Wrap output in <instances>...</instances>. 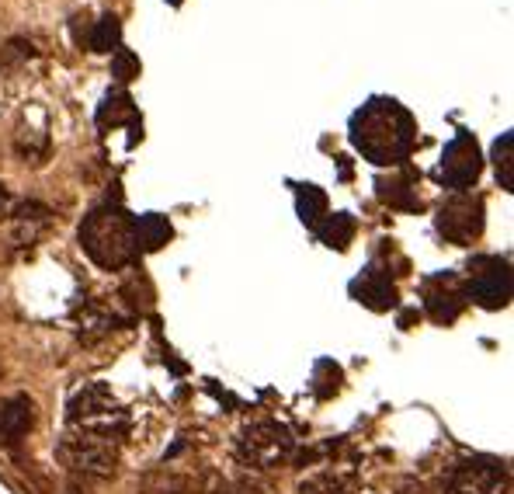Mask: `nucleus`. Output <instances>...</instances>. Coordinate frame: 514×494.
Here are the masks:
<instances>
[{
  "mask_svg": "<svg viewBox=\"0 0 514 494\" xmlns=\"http://www.w3.org/2000/svg\"><path fill=\"white\" fill-rule=\"evenodd\" d=\"M466 296L483 310H504L511 303V261L501 254H476L466 265Z\"/></svg>",
  "mask_w": 514,
  "mask_h": 494,
  "instance_id": "4",
  "label": "nucleus"
},
{
  "mask_svg": "<svg viewBox=\"0 0 514 494\" xmlns=\"http://www.w3.org/2000/svg\"><path fill=\"white\" fill-rule=\"evenodd\" d=\"M296 213H299V220H303L306 227L317 230V223L323 220V216H327V192L317 188V185H299Z\"/></svg>",
  "mask_w": 514,
  "mask_h": 494,
  "instance_id": "17",
  "label": "nucleus"
},
{
  "mask_svg": "<svg viewBox=\"0 0 514 494\" xmlns=\"http://www.w3.org/2000/svg\"><path fill=\"white\" fill-rule=\"evenodd\" d=\"M355 230H358V223H355V216H351V213H334V216L327 213L317 223L320 244L334 247V251H348L351 241H355Z\"/></svg>",
  "mask_w": 514,
  "mask_h": 494,
  "instance_id": "14",
  "label": "nucleus"
},
{
  "mask_svg": "<svg viewBox=\"0 0 514 494\" xmlns=\"http://www.w3.org/2000/svg\"><path fill=\"white\" fill-rule=\"evenodd\" d=\"M483 199L480 195H469V192H455L452 199H445L438 206V216H435V227L438 234L445 237L449 244H473L480 241L483 234Z\"/></svg>",
  "mask_w": 514,
  "mask_h": 494,
  "instance_id": "6",
  "label": "nucleus"
},
{
  "mask_svg": "<svg viewBox=\"0 0 514 494\" xmlns=\"http://www.w3.org/2000/svg\"><path fill=\"white\" fill-rule=\"evenodd\" d=\"M87 46H91V53H119L122 49V21L115 18V14H105L101 21H94L91 35H87Z\"/></svg>",
  "mask_w": 514,
  "mask_h": 494,
  "instance_id": "16",
  "label": "nucleus"
},
{
  "mask_svg": "<svg viewBox=\"0 0 514 494\" xmlns=\"http://www.w3.org/2000/svg\"><path fill=\"white\" fill-rule=\"evenodd\" d=\"M4 206H7V188L0 185V209H4Z\"/></svg>",
  "mask_w": 514,
  "mask_h": 494,
  "instance_id": "22",
  "label": "nucleus"
},
{
  "mask_svg": "<svg viewBox=\"0 0 514 494\" xmlns=\"http://www.w3.org/2000/svg\"><path fill=\"white\" fill-rule=\"evenodd\" d=\"M32 421H35V411L25 394H14L0 404V435H4V442H18L21 435L32 428Z\"/></svg>",
  "mask_w": 514,
  "mask_h": 494,
  "instance_id": "12",
  "label": "nucleus"
},
{
  "mask_svg": "<svg viewBox=\"0 0 514 494\" xmlns=\"http://www.w3.org/2000/svg\"><path fill=\"white\" fill-rule=\"evenodd\" d=\"M122 122H129V126H136V122H139L132 98L126 91L105 94V101H101V108H98V126L108 129V126H122Z\"/></svg>",
  "mask_w": 514,
  "mask_h": 494,
  "instance_id": "15",
  "label": "nucleus"
},
{
  "mask_svg": "<svg viewBox=\"0 0 514 494\" xmlns=\"http://www.w3.org/2000/svg\"><path fill=\"white\" fill-rule=\"evenodd\" d=\"M80 247L98 268L119 272L136 258V234H132V216L122 206H101L84 216L80 223Z\"/></svg>",
  "mask_w": 514,
  "mask_h": 494,
  "instance_id": "2",
  "label": "nucleus"
},
{
  "mask_svg": "<svg viewBox=\"0 0 514 494\" xmlns=\"http://www.w3.org/2000/svg\"><path fill=\"white\" fill-rule=\"evenodd\" d=\"M60 460L70 470H80V474H91V477H112L115 467H119V453H115L112 439L98 432H80V435H66L60 442Z\"/></svg>",
  "mask_w": 514,
  "mask_h": 494,
  "instance_id": "5",
  "label": "nucleus"
},
{
  "mask_svg": "<svg viewBox=\"0 0 514 494\" xmlns=\"http://www.w3.org/2000/svg\"><path fill=\"white\" fill-rule=\"evenodd\" d=\"M417 143V122L396 98H369L351 115V147L376 167H396Z\"/></svg>",
  "mask_w": 514,
  "mask_h": 494,
  "instance_id": "1",
  "label": "nucleus"
},
{
  "mask_svg": "<svg viewBox=\"0 0 514 494\" xmlns=\"http://www.w3.org/2000/svg\"><path fill=\"white\" fill-rule=\"evenodd\" d=\"M132 234H136V251H160L174 237L171 220L160 213L132 216Z\"/></svg>",
  "mask_w": 514,
  "mask_h": 494,
  "instance_id": "13",
  "label": "nucleus"
},
{
  "mask_svg": "<svg viewBox=\"0 0 514 494\" xmlns=\"http://www.w3.org/2000/svg\"><path fill=\"white\" fill-rule=\"evenodd\" d=\"M466 303V286L452 272H438L424 279V310H428L435 324H455L462 310H466Z\"/></svg>",
  "mask_w": 514,
  "mask_h": 494,
  "instance_id": "9",
  "label": "nucleus"
},
{
  "mask_svg": "<svg viewBox=\"0 0 514 494\" xmlns=\"http://www.w3.org/2000/svg\"><path fill=\"white\" fill-rule=\"evenodd\" d=\"M351 296H355L358 303H365L369 310H393L396 307V286L389 282V275H383L379 268H369V272H362L355 282H351Z\"/></svg>",
  "mask_w": 514,
  "mask_h": 494,
  "instance_id": "10",
  "label": "nucleus"
},
{
  "mask_svg": "<svg viewBox=\"0 0 514 494\" xmlns=\"http://www.w3.org/2000/svg\"><path fill=\"white\" fill-rule=\"evenodd\" d=\"M445 494H508V470L490 456L462 460L445 477Z\"/></svg>",
  "mask_w": 514,
  "mask_h": 494,
  "instance_id": "8",
  "label": "nucleus"
},
{
  "mask_svg": "<svg viewBox=\"0 0 514 494\" xmlns=\"http://www.w3.org/2000/svg\"><path fill=\"white\" fill-rule=\"evenodd\" d=\"M292 453H296V439L278 421H254L237 439V456L254 470L282 467V463L292 460Z\"/></svg>",
  "mask_w": 514,
  "mask_h": 494,
  "instance_id": "3",
  "label": "nucleus"
},
{
  "mask_svg": "<svg viewBox=\"0 0 514 494\" xmlns=\"http://www.w3.org/2000/svg\"><path fill=\"white\" fill-rule=\"evenodd\" d=\"M376 195L393 209H403V213H421V195H417V178L414 174H393V178H379L376 181Z\"/></svg>",
  "mask_w": 514,
  "mask_h": 494,
  "instance_id": "11",
  "label": "nucleus"
},
{
  "mask_svg": "<svg viewBox=\"0 0 514 494\" xmlns=\"http://www.w3.org/2000/svg\"><path fill=\"white\" fill-rule=\"evenodd\" d=\"M483 174V154L473 133H455L442 150V164H438V181L442 188L466 192L480 181Z\"/></svg>",
  "mask_w": 514,
  "mask_h": 494,
  "instance_id": "7",
  "label": "nucleus"
},
{
  "mask_svg": "<svg viewBox=\"0 0 514 494\" xmlns=\"http://www.w3.org/2000/svg\"><path fill=\"white\" fill-rule=\"evenodd\" d=\"M494 171L504 192H514V133H501L494 140Z\"/></svg>",
  "mask_w": 514,
  "mask_h": 494,
  "instance_id": "18",
  "label": "nucleus"
},
{
  "mask_svg": "<svg viewBox=\"0 0 514 494\" xmlns=\"http://www.w3.org/2000/svg\"><path fill=\"white\" fill-rule=\"evenodd\" d=\"M348 488H351V477L327 470V474L313 477V481H303L299 494H348Z\"/></svg>",
  "mask_w": 514,
  "mask_h": 494,
  "instance_id": "19",
  "label": "nucleus"
},
{
  "mask_svg": "<svg viewBox=\"0 0 514 494\" xmlns=\"http://www.w3.org/2000/svg\"><path fill=\"white\" fill-rule=\"evenodd\" d=\"M414 321H421V314H417V310H403V314H400V328L410 331V324H414Z\"/></svg>",
  "mask_w": 514,
  "mask_h": 494,
  "instance_id": "21",
  "label": "nucleus"
},
{
  "mask_svg": "<svg viewBox=\"0 0 514 494\" xmlns=\"http://www.w3.org/2000/svg\"><path fill=\"white\" fill-rule=\"evenodd\" d=\"M139 56L136 53H129V49H119V53H112V77L119 84H129V81H136L139 77Z\"/></svg>",
  "mask_w": 514,
  "mask_h": 494,
  "instance_id": "20",
  "label": "nucleus"
}]
</instances>
